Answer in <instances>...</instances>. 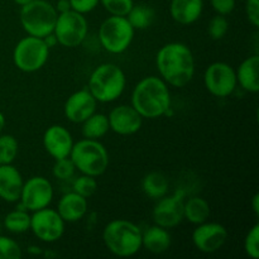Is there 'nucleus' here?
Masks as SVG:
<instances>
[{
  "instance_id": "c756f323",
  "label": "nucleus",
  "mask_w": 259,
  "mask_h": 259,
  "mask_svg": "<svg viewBox=\"0 0 259 259\" xmlns=\"http://www.w3.org/2000/svg\"><path fill=\"white\" fill-rule=\"evenodd\" d=\"M75 174L76 167L70 157L55 159V164L52 167V175L55 176V179L60 180V181H68V180L73 179Z\"/></svg>"
},
{
  "instance_id": "79ce46f5",
  "label": "nucleus",
  "mask_w": 259,
  "mask_h": 259,
  "mask_svg": "<svg viewBox=\"0 0 259 259\" xmlns=\"http://www.w3.org/2000/svg\"><path fill=\"white\" fill-rule=\"evenodd\" d=\"M13 2H14L17 5H19V7H22V5L28 4V3L32 2V0H13Z\"/></svg>"
},
{
  "instance_id": "72a5a7b5",
  "label": "nucleus",
  "mask_w": 259,
  "mask_h": 259,
  "mask_svg": "<svg viewBox=\"0 0 259 259\" xmlns=\"http://www.w3.org/2000/svg\"><path fill=\"white\" fill-rule=\"evenodd\" d=\"M244 252L252 259L259 258V224L255 223L244 238Z\"/></svg>"
},
{
  "instance_id": "58836bf2",
  "label": "nucleus",
  "mask_w": 259,
  "mask_h": 259,
  "mask_svg": "<svg viewBox=\"0 0 259 259\" xmlns=\"http://www.w3.org/2000/svg\"><path fill=\"white\" fill-rule=\"evenodd\" d=\"M43 40H45V43L48 46V48H50V50H51V48L55 47L56 45H58L57 38H56V35L53 34V32L50 33V34L46 35V37L43 38Z\"/></svg>"
},
{
  "instance_id": "393cba45",
  "label": "nucleus",
  "mask_w": 259,
  "mask_h": 259,
  "mask_svg": "<svg viewBox=\"0 0 259 259\" xmlns=\"http://www.w3.org/2000/svg\"><path fill=\"white\" fill-rule=\"evenodd\" d=\"M81 125H82L81 132H82L83 138L95 139V141H100L110 131L108 115L98 113V111H95L93 115H90L85 121H82Z\"/></svg>"
},
{
  "instance_id": "4be33fe9",
  "label": "nucleus",
  "mask_w": 259,
  "mask_h": 259,
  "mask_svg": "<svg viewBox=\"0 0 259 259\" xmlns=\"http://www.w3.org/2000/svg\"><path fill=\"white\" fill-rule=\"evenodd\" d=\"M259 56L253 55L242 61L239 67L235 70L237 82L244 91L257 94L259 91Z\"/></svg>"
},
{
  "instance_id": "2f4dec72",
  "label": "nucleus",
  "mask_w": 259,
  "mask_h": 259,
  "mask_svg": "<svg viewBox=\"0 0 259 259\" xmlns=\"http://www.w3.org/2000/svg\"><path fill=\"white\" fill-rule=\"evenodd\" d=\"M100 4L110 15L126 17L134 5V0H100Z\"/></svg>"
},
{
  "instance_id": "423d86ee",
  "label": "nucleus",
  "mask_w": 259,
  "mask_h": 259,
  "mask_svg": "<svg viewBox=\"0 0 259 259\" xmlns=\"http://www.w3.org/2000/svg\"><path fill=\"white\" fill-rule=\"evenodd\" d=\"M57 10L47 0H32L20 7L19 20L28 35L45 38L55 29Z\"/></svg>"
},
{
  "instance_id": "aec40b11",
  "label": "nucleus",
  "mask_w": 259,
  "mask_h": 259,
  "mask_svg": "<svg viewBox=\"0 0 259 259\" xmlns=\"http://www.w3.org/2000/svg\"><path fill=\"white\" fill-rule=\"evenodd\" d=\"M204 12V0H171L169 14L181 25L194 24Z\"/></svg>"
},
{
  "instance_id": "a211bd4d",
  "label": "nucleus",
  "mask_w": 259,
  "mask_h": 259,
  "mask_svg": "<svg viewBox=\"0 0 259 259\" xmlns=\"http://www.w3.org/2000/svg\"><path fill=\"white\" fill-rule=\"evenodd\" d=\"M23 184L22 174L13 163L0 164V199L7 202H18Z\"/></svg>"
},
{
  "instance_id": "2eb2a0df",
  "label": "nucleus",
  "mask_w": 259,
  "mask_h": 259,
  "mask_svg": "<svg viewBox=\"0 0 259 259\" xmlns=\"http://www.w3.org/2000/svg\"><path fill=\"white\" fill-rule=\"evenodd\" d=\"M110 131L119 136H133L141 131L143 125V118L132 105L115 106L108 115Z\"/></svg>"
},
{
  "instance_id": "dca6fc26",
  "label": "nucleus",
  "mask_w": 259,
  "mask_h": 259,
  "mask_svg": "<svg viewBox=\"0 0 259 259\" xmlns=\"http://www.w3.org/2000/svg\"><path fill=\"white\" fill-rule=\"evenodd\" d=\"M96 108H98V101L86 88L71 94L66 100L63 110L67 120H70L71 123L81 124L95 113Z\"/></svg>"
},
{
  "instance_id": "f03ea898",
  "label": "nucleus",
  "mask_w": 259,
  "mask_h": 259,
  "mask_svg": "<svg viewBox=\"0 0 259 259\" xmlns=\"http://www.w3.org/2000/svg\"><path fill=\"white\" fill-rule=\"evenodd\" d=\"M169 88L158 76H147L138 81L131 95V105L143 119H158L171 110Z\"/></svg>"
},
{
  "instance_id": "7c9ffc66",
  "label": "nucleus",
  "mask_w": 259,
  "mask_h": 259,
  "mask_svg": "<svg viewBox=\"0 0 259 259\" xmlns=\"http://www.w3.org/2000/svg\"><path fill=\"white\" fill-rule=\"evenodd\" d=\"M228 30H229V22H228L225 15L217 14L210 19L209 25H207V33H209L211 39H223L227 35Z\"/></svg>"
},
{
  "instance_id": "0eeeda50",
  "label": "nucleus",
  "mask_w": 259,
  "mask_h": 259,
  "mask_svg": "<svg viewBox=\"0 0 259 259\" xmlns=\"http://www.w3.org/2000/svg\"><path fill=\"white\" fill-rule=\"evenodd\" d=\"M134 34L136 29L126 17L110 15L100 24L98 37L104 50L113 55H120L131 47Z\"/></svg>"
},
{
  "instance_id": "b1692460",
  "label": "nucleus",
  "mask_w": 259,
  "mask_h": 259,
  "mask_svg": "<svg viewBox=\"0 0 259 259\" xmlns=\"http://www.w3.org/2000/svg\"><path fill=\"white\" fill-rule=\"evenodd\" d=\"M169 190V181L162 172L152 171L147 174L142 180V191L147 197L152 200H158L166 196Z\"/></svg>"
},
{
  "instance_id": "4c0bfd02",
  "label": "nucleus",
  "mask_w": 259,
  "mask_h": 259,
  "mask_svg": "<svg viewBox=\"0 0 259 259\" xmlns=\"http://www.w3.org/2000/svg\"><path fill=\"white\" fill-rule=\"evenodd\" d=\"M55 8H56V10H57L58 14H61V13L68 12V10H72V9H71L70 0H57Z\"/></svg>"
},
{
  "instance_id": "f8f14e48",
  "label": "nucleus",
  "mask_w": 259,
  "mask_h": 259,
  "mask_svg": "<svg viewBox=\"0 0 259 259\" xmlns=\"http://www.w3.org/2000/svg\"><path fill=\"white\" fill-rule=\"evenodd\" d=\"M204 85L215 98H228L238 88L235 70L227 62H212L204 72Z\"/></svg>"
},
{
  "instance_id": "9d476101",
  "label": "nucleus",
  "mask_w": 259,
  "mask_h": 259,
  "mask_svg": "<svg viewBox=\"0 0 259 259\" xmlns=\"http://www.w3.org/2000/svg\"><path fill=\"white\" fill-rule=\"evenodd\" d=\"M186 199L185 190L179 189L172 195L157 200L152 211V219L156 225L166 229H174L184 222V204Z\"/></svg>"
},
{
  "instance_id": "473e14b6",
  "label": "nucleus",
  "mask_w": 259,
  "mask_h": 259,
  "mask_svg": "<svg viewBox=\"0 0 259 259\" xmlns=\"http://www.w3.org/2000/svg\"><path fill=\"white\" fill-rule=\"evenodd\" d=\"M23 252L14 239L0 234V259H20Z\"/></svg>"
},
{
  "instance_id": "6e6552de",
  "label": "nucleus",
  "mask_w": 259,
  "mask_h": 259,
  "mask_svg": "<svg viewBox=\"0 0 259 259\" xmlns=\"http://www.w3.org/2000/svg\"><path fill=\"white\" fill-rule=\"evenodd\" d=\"M50 51L43 38L27 35L15 45L13 50V62L22 72H37L47 63Z\"/></svg>"
},
{
  "instance_id": "a878e982",
  "label": "nucleus",
  "mask_w": 259,
  "mask_h": 259,
  "mask_svg": "<svg viewBox=\"0 0 259 259\" xmlns=\"http://www.w3.org/2000/svg\"><path fill=\"white\" fill-rule=\"evenodd\" d=\"M156 13L151 7L146 4H134L131 12L126 15V19L136 30L148 29L154 22Z\"/></svg>"
},
{
  "instance_id": "c85d7f7f",
  "label": "nucleus",
  "mask_w": 259,
  "mask_h": 259,
  "mask_svg": "<svg viewBox=\"0 0 259 259\" xmlns=\"http://www.w3.org/2000/svg\"><path fill=\"white\" fill-rule=\"evenodd\" d=\"M72 191L89 199V197H91L98 191V181H96V177L81 174V176L76 177L73 180Z\"/></svg>"
},
{
  "instance_id": "5701e85b",
  "label": "nucleus",
  "mask_w": 259,
  "mask_h": 259,
  "mask_svg": "<svg viewBox=\"0 0 259 259\" xmlns=\"http://www.w3.org/2000/svg\"><path fill=\"white\" fill-rule=\"evenodd\" d=\"M211 209L204 197L191 196L185 199L184 204V219L194 225H199L209 220Z\"/></svg>"
},
{
  "instance_id": "7ed1b4c3",
  "label": "nucleus",
  "mask_w": 259,
  "mask_h": 259,
  "mask_svg": "<svg viewBox=\"0 0 259 259\" xmlns=\"http://www.w3.org/2000/svg\"><path fill=\"white\" fill-rule=\"evenodd\" d=\"M103 242L111 254L120 258L133 257L142 249V230L129 220H111L103 230Z\"/></svg>"
},
{
  "instance_id": "ddd939ff",
  "label": "nucleus",
  "mask_w": 259,
  "mask_h": 259,
  "mask_svg": "<svg viewBox=\"0 0 259 259\" xmlns=\"http://www.w3.org/2000/svg\"><path fill=\"white\" fill-rule=\"evenodd\" d=\"M55 191L50 180L43 176H33L24 181L19 201L27 211L33 212L48 207L52 202Z\"/></svg>"
},
{
  "instance_id": "e433bc0d",
  "label": "nucleus",
  "mask_w": 259,
  "mask_h": 259,
  "mask_svg": "<svg viewBox=\"0 0 259 259\" xmlns=\"http://www.w3.org/2000/svg\"><path fill=\"white\" fill-rule=\"evenodd\" d=\"M210 4L217 14L227 17V15L232 14L233 10L235 9L237 0H210Z\"/></svg>"
},
{
  "instance_id": "37998d69",
  "label": "nucleus",
  "mask_w": 259,
  "mask_h": 259,
  "mask_svg": "<svg viewBox=\"0 0 259 259\" xmlns=\"http://www.w3.org/2000/svg\"><path fill=\"white\" fill-rule=\"evenodd\" d=\"M0 233H2V224H0Z\"/></svg>"
},
{
  "instance_id": "1a4fd4ad",
  "label": "nucleus",
  "mask_w": 259,
  "mask_h": 259,
  "mask_svg": "<svg viewBox=\"0 0 259 259\" xmlns=\"http://www.w3.org/2000/svg\"><path fill=\"white\" fill-rule=\"evenodd\" d=\"M89 33V23L83 14L68 10L57 15L53 34L58 45L66 48H76L83 43Z\"/></svg>"
},
{
  "instance_id": "39448f33",
  "label": "nucleus",
  "mask_w": 259,
  "mask_h": 259,
  "mask_svg": "<svg viewBox=\"0 0 259 259\" xmlns=\"http://www.w3.org/2000/svg\"><path fill=\"white\" fill-rule=\"evenodd\" d=\"M70 158L72 159L76 171L82 175L99 177L106 172L109 167V153L100 141L83 138L73 143Z\"/></svg>"
},
{
  "instance_id": "cd10ccee",
  "label": "nucleus",
  "mask_w": 259,
  "mask_h": 259,
  "mask_svg": "<svg viewBox=\"0 0 259 259\" xmlns=\"http://www.w3.org/2000/svg\"><path fill=\"white\" fill-rule=\"evenodd\" d=\"M19 144L12 134H0V164H12L18 157Z\"/></svg>"
},
{
  "instance_id": "9b49d317",
  "label": "nucleus",
  "mask_w": 259,
  "mask_h": 259,
  "mask_svg": "<svg viewBox=\"0 0 259 259\" xmlns=\"http://www.w3.org/2000/svg\"><path fill=\"white\" fill-rule=\"evenodd\" d=\"M66 223L56 209L50 206L33 211L30 215V232L45 243H55L65 234Z\"/></svg>"
},
{
  "instance_id": "4468645a",
  "label": "nucleus",
  "mask_w": 259,
  "mask_h": 259,
  "mask_svg": "<svg viewBox=\"0 0 259 259\" xmlns=\"http://www.w3.org/2000/svg\"><path fill=\"white\" fill-rule=\"evenodd\" d=\"M228 230L220 223L205 222L196 225L191 235L192 244L199 252L212 254L222 249L228 242Z\"/></svg>"
},
{
  "instance_id": "c9c22d12",
  "label": "nucleus",
  "mask_w": 259,
  "mask_h": 259,
  "mask_svg": "<svg viewBox=\"0 0 259 259\" xmlns=\"http://www.w3.org/2000/svg\"><path fill=\"white\" fill-rule=\"evenodd\" d=\"M245 15L254 28L259 27V0H245Z\"/></svg>"
},
{
  "instance_id": "f257e3e1",
  "label": "nucleus",
  "mask_w": 259,
  "mask_h": 259,
  "mask_svg": "<svg viewBox=\"0 0 259 259\" xmlns=\"http://www.w3.org/2000/svg\"><path fill=\"white\" fill-rule=\"evenodd\" d=\"M156 66L159 77L172 88H185L195 76L194 53L182 42L162 46L157 52Z\"/></svg>"
},
{
  "instance_id": "f3484780",
  "label": "nucleus",
  "mask_w": 259,
  "mask_h": 259,
  "mask_svg": "<svg viewBox=\"0 0 259 259\" xmlns=\"http://www.w3.org/2000/svg\"><path fill=\"white\" fill-rule=\"evenodd\" d=\"M42 141L46 152L55 159L70 157L71 149L75 143L70 131L60 124L48 126L43 134Z\"/></svg>"
},
{
  "instance_id": "20e7f679",
  "label": "nucleus",
  "mask_w": 259,
  "mask_h": 259,
  "mask_svg": "<svg viewBox=\"0 0 259 259\" xmlns=\"http://www.w3.org/2000/svg\"><path fill=\"white\" fill-rule=\"evenodd\" d=\"M126 88V76L118 65L105 62L91 72L88 90L98 103H113L123 95Z\"/></svg>"
},
{
  "instance_id": "ea45409f",
  "label": "nucleus",
  "mask_w": 259,
  "mask_h": 259,
  "mask_svg": "<svg viewBox=\"0 0 259 259\" xmlns=\"http://www.w3.org/2000/svg\"><path fill=\"white\" fill-rule=\"evenodd\" d=\"M250 205H252V210H253V212H254V215L255 217H258L259 215V194L253 195Z\"/></svg>"
},
{
  "instance_id": "412c9836",
  "label": "nucleus",
  "mask_w": 259,
  "mask_h": 259,
  "mask_svg": "<svg viewBox=\"0 0 259 259\" xmlns=\"http://www.w3.org/2000/svg\"><path fill=\"white\" fill-rule=\"evenodd\" d=\"M172 237L168 229L159 225H151L142 232V248L152 254H163L171 248Z\"/></svg>"
},
{
  "instance_id": "f704fd0d",
  "label": "nucleus",
  "mask_w": 259,
  "mask_h": 259,
  "mask_svg": "<svg viewBox=\"0 0 259 259\" xmlns=\"http://www.w3.org/2000/svg\"><path fill=\"white\" fill-rule=\"evenodd\" d=\"M71 9L80 14H89L98 8L100 0H70Z\"/></svg>"
},
{
  "instance_id": "a19ab883",
  "label": "nucleus",
  "mask_w": 259,
  "mask_h": 259,
  "mask_svg": "<svg viewBox=\"0 0 259 259\" xmlns=\"http://www.w3.org/2000/svg\"><path fill=\"white\" fill-rule=\"evenodd\" d=\"M5 124H7V119H5L4 114H3L2 111H0V134H2V132L4 131Z\"/></svg>"
},
{
  "instance_id": "6ab92c4d",
  "label": "nucleus",
  "mask_w": 259,
  "mask_h": 259,
  "mask_svg": "<svg viewBox=\"0 0 259 259\" xmlns=\"http://www.w3.org/2000/svg\"><path fill=\"white\" fill-rule=\"evenodd\" d=\"M56 210L65 223H77L88 214V199L76 192L70 191L58 200Z\"/></svg>"
},
{
  "instance_id": "bb28decb",
  "label": "nucleus",
  "mask_w": 259,
  "mask_h": 259,
  "mask_svg": "<svg viewBox=\"0 0 259 259\" xmlns=\"http://www.w3.org/2000/svg\"><path fill=\"white\" fill-rule=\"evenodd\" d=\"M5 229L13 234H23L30 229V214L24 209H15L8 212L3 222Z\"/></svg>"
}]
</instances>
